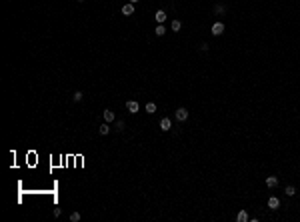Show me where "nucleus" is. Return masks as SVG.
Instances as JSON below:
<instances>
[{"instance_id": "f257e3e1", "label": "nucleus", "mask_w": 300, "mask_h": 222, "mask_svg": "<svg viewBox=\"0 0 300 222\" xmlns=\"http://www.w3.org/2000/svg\"><path fill=\"white\" fill-rule=\"evenodd\" d=\"M176 120H178V122H186L188 120V110L186 108H178V110H176Z\"/></svg>"}, {"instance_id": "f03ea898", "label": "nucleus", "mask_w": 300, "mask_h": 222, "mask_svg": "<svg viewBox=\"0 0 300 222\" xmlns=\"http://www.w3.org/2000/svg\"><path fill=\"white\" fill-rule=\"evenodd\" d=\"M138 108H140V106H138V102H136V100H128V102H126V110H128L130 114H136V112H138Z\"/></svg>"}, {"instance_id": "7ed1b4c3", "label": "nucleus", "mask_w": 300, "mask_h": 222, "mask_svg": "<svg viewBox=\"0 0 300 222\" xmlns=\"http://www.w3.org/2000/svg\"><path fill=\"white\" fill-rule=\"evenodd\" d=\"M170 128H172L170 118H162V120H160V130H162V132H168Z\"/></svg>"}, {"instance_id": "20e7f679", "label": "nucleus", "mask_w": 300, "mask_h": 222, "mask_svg": "<svg viewBox=\"0 0 300 222\" xmlns=\"http://www.w3.org/2000/svg\"><path fill=\"white\" fill-rule=\"evenodd\" d=\"M278 206H280V200H278L276 196H270V198H268V208H270V210H276Z\"/></svg>"}, {"instance_id": "39448f33", "label": "nucleus", "mask_w": 300, "mask_h": 222, "mask_svg": "<svg viewBox=\"0 0 300 222\" xmlns=\"http://www.w3.org/2000/svg\"><path fill=\"white\" fill-rule=\"evenodd\" d=\"M122 14H124V16H130V14H134V4H132V2L124 4V6H122Z\"/></svg>"}, {"instance_id": "423d86ee", "label": "nucleus", "mask_w": 300, "mask_h": 222, "mask_svg": "<svg viewBox=\"0 0 300 222\" xmlns=\"http://www.w3.org/2000/svg\"><path fill=\"white\" fill-rule=\"evenodd\" d=\"M222 32H224V24H222V22H216L212 26V34H214V36H220Z\"/></svg>"}, {"instance_id": "0eeeda50", "label": "nucleus", "mask_w": 300, "mask_h": 222, "mask_svg": "<svg viewBox=\"0 0 300 222\" xmlns=\"http://www.w3.org/2000/svg\"><path fill=\"white\" fill-rule=\"evenodd\" d=\"M102 116H104V122H114V120H116V116H114V112H112V110H104V112H102Z\"/></svg>"}, {"instance_id": "6e6552de", "label": "nucleus", "mask_w": 300, "mask_h": 222, "mask_svg": "<svg viewBox=\"0 0 300 222\" xmlns=\"http://www.w3.org/2000/svg\"><path fill=\"white\" fill-rule=\"evenodd\" d=\"M266 186H268V188H276V186H278V178L276 176H266Z\"/></svg>"}, {"instance_id": "1a4fd4ad", "label": "nucleus", "mask_w": 300, "mask_h": 222, "mask_svg": "<svg viewBox=\"0 0 300 222\" xmlns=\"http://www.w3.org/2000/svg\"><path fill=\"white\" fill-rule=\"evenodd\" d=\"M154 18H156V22H158V24H162V22H166V18H168V16H166V12H164V10H158V12H156V16H154Z\"/></svg>"}, {"instance_id": "9d476101", "label": "nucleus", "mask_w": 300, "mask_h": 222, "mask_svg": "<svg viewBox=\"0 0 300 222\" xmlns=\"http://www.w3.org/2000/svg\"><path fill=\"white\" fill-rule=\"evenodd\" d=\"M98 132H100L102 136H106L108 132H110V122H104V124H100V126H98Z\"/></svg>"}, {"instance_id": "9b49d317", "label": "nucleus", "mask_w": 300, "mask_h": 222, "mask_svg": "<svg viewBox=\"0 0 300 222\" xmlns=\"http://www.w3.org/2000/svg\"><path fill=\"white\" fill-rule=\"evenodd\" d=\"M236 220H238V222H248V220H250V218H248V212L246 210H240L238 214H236Z\"/></svg>"}, {"instance_id": "f8f14e48", "label": "nucleus", "mask_w": 300, "mask_h": 222, "mask_svg": "<svg viewBox=\"0 0 300 222\" xmlns=\"http://www.w3.org/2000/svg\"><path fill=\"white\" fill-rule=\"evenodd\" d=\"M154 32H156V36H164V34H166V28H164L162 24H158V26H156V30H154Z\"/></svg>"}, {"instance_id": "ddd939ff", "label": "nucleus", "mask_w": 300, "mask_h": 222, "mask_svg": "<svg viewBox=\"0 0 300 222\" xmlns=\"http://www.w3.org/2000/svg\"><path fill=\"white\" fill-rule=\"evenodd\" d=\"M146 112H148V114L156 112V104H154V102H148V104H146Z\"/></svg>"}, {"instance_id": "4468645a", "label": "nucleus", "mask_w": 300, "mask_h": 222, "mask_svg": "<svg viewBox=\"0 0 300 222\" xmlns=\"http://www.w3.org/2000/svg\"><path fill=\"white\" fill-rule=\"evenodd\" d=\"M284 192H286V196H294V194H296V188L290 184V186H286V188H284Z\"/></svg>"}, {"instance_id": "2eb2a0df", "label": "nucleus", "mask_w": 300, "mask_h": 222, "mask_svg": "<svg viewBox=\"0 0 300 222\" xmlns=\"http://www.w3.org/2000/svg\"><path fill=\"white\" fill-rule=\"evenodd\" d=\"M80 218H82V214H80V212H72V214H70V220H72V222H78Z\"/></svg>"}, {"instance_id": "dca6fc26", "label": "nucleus", "mask_w": 300, "mask_h": 222, "mask_svg": "<svg viewBox=\"0 0 300 222\" xmlns=\"http://www.w3.org/2000/svg\"><path fill=\"white\" fill-rule=\"evenodd\" d=\"M180 26H182V24H180V20H172V30H174V32H178Z\"/></svg>"}, {"instance_id": "f3484780", "label": "nucleus", "mask_w": 300, "mask_h": 222, "mask_svg": "<svg viewBox=\"0 0 300 222\" xmlns=\"http://www.w3.org/2000/svg\"><path fill=\"white\" fill-rule=\"evenodd\" d=\"M72 100H74V102H80V100H82V92L76 90V92H74V96H72Z\"/></svg>"}, {"instance_id": "a211bd4d", "label": "nucleus", "mask_w": 300, "mask_h": 222, "mask_svg": "<svg viewBox=\"0 0 300 222\" xmlns=\"http://www.w3.org/2000/svg\"><path fill=\"white\" fill-rule=\"evenodd\" d=\"M224 10H226V8L222 6V4H216V6H214V12H216V14H218V12H224Z\"/></svg>"}, {"instance_id": "6ab92c4d", "label": "nucleus", "mask_w": 300, "mask_h": 222, "mask_svg": "<svg viewBox=\"0 0 300 222\" xmlns=\"http://www.w3.org/2000/svg\"><path fill=\"white\" fill-rule=\"evenodd\" d=\"M116 130H124V122L122 120H116Z\"/></svg>"}, {"instance_id": "aec40b11", "label": "nucleus", "mask_w": 300, "mask_h": 222, "mask_svg": "<svg viewBox=\"0 0 300 222\" xmlns=\"http://www.w3.org/2000/svg\"><path fill=\"white\" fill-rule=\"evenodd\" d=\"M52 214H54V218H58V216L62 214V208H54V212H52Z\"/></svg>"}, {"instance_id": "412c9836", "label": "nucleus", "mask_w": 300, "mask_h": 222, "mask_svg": "<svg viewBox=\"0 0 300 222\" xmlns=\"http://www.w3.org/2000/svg\"><path fill=\"white\" fill-rule=\"evenodd\" d=\"M130 2H132V4H136V2H140V0H130Z\"/></svg>"}, {"instance_id": "4be33fe9", "label": "nucleus", "mask_w": 300, "mask_h": 222, "mask_svg": "<svg viewBox=\"0 0 300 222\" xmlns=\"http://www.w3.org/2000/svg\"><path fill=\"white\" fill-rule=\"evenodd\" d=\"M76 2H84V0H76Z\"/></svg>"}]
</instances>
